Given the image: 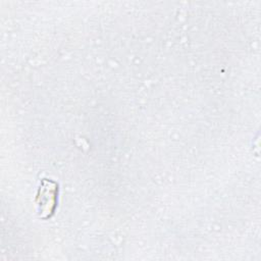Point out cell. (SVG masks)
Returning <instances> with one entry per match:
<instances>
[{
  "instance_id": "obj_1",
  "label": "cell",
  "mask_w": 261,
  "mask_h": 261,
  "mask_svg": "<svg viewBox=\"0 0 261 261\" xmlns=\"http://www.w3.org/2000/svg\"><path fill=\"white\" fill-rule=\"evenodd\" d=\"M58 194V186L55 181L43 179L42 186L39 190L37 203L39 205L40 216L42 218L50 217L55 210Z\"/></svg>"
}]
</instances>
